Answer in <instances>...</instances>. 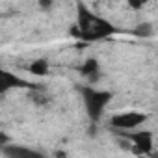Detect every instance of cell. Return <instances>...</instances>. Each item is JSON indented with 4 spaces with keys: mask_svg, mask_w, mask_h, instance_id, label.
<instances>
[{
    "mask_svg": "<svg viewBox=\"0 0 158 158\" xmlns=\"http://www.w3.org/2000/svg\"><path fill=\"white\" fill-rule=\"evenodd\" d=\"M76 26L73 28V35L80 37L84 41H99V39H106L112 34L117 32V28L104 17L95 15L93 11H89L88 6H84L82 2L76 4Z\"/></svg>",
    "mask_w": 158,
    "mask_h": 158,
    "instance_id": "6da1fadb",
    "label": "cell"
},
{
    "mask_svg": "<svg viewBox=\"0 0 158 158\" xmlns=\"http://www.w3.org/2000/svg\"><path fill=\"white\" fill-rule=\"evenodd\" d=\"M80 93L84 97V104H86L88 115L91 117L93 123H97L101 119V115L104 114L108 102L112 101V93L110 91H102V89H93V88H80Z\"/></svg>",
    "mask_w": 158,
    "mask_h": 158,
    "instance_id": "7a4b0ae2",
    "label": "cell"
},
{
    "mask_svg": "<svg viewBox=\"0 0 158 158\" xmlns=\"http://www.w3.org/2000/svg\"><path fill=\"white\" fill-rule=\"evenodd\" d=\"M147 114L143 112H125V114H115L112 119H110V127L112 128H117V130H132L139 125H143L147 121Z\"/></svg>",
    "mask_w": 158,
    "mask_h": 158,
    "instance_id": "3957f363",
    "label": "cell"
},
{
    "mask_svg": "<svg viewBox=\"0 0 158 158\" xmlns=\"http://www.w3.org/2000/svg\"><path fill=\"white\" fill-rule=\"evenodd\" d=\"M17 88H28V89H32V88H35V84L24 80V78H19L17 74H13V73H10V71L0 67V93H6V91L17 89Z\"/></svg>",
    "mask_w": 158,
    "mask_h": 158,
    "instance_id": "277c9868",
    "label": "cell"
},
{
    "mask_svg": "<svg viewBox=\"0 0 158 158\" xmlns=\"http://www.w3.org/2000/svg\"><path fill=\"white\" fill-rule=\"evenodd\" d=\"M127 139L132 141V151L136 154H151L152 152V134L143 130V132H134V134H123Z\"/></svg>",
    "mask_w": 158,
    "mask_h": 158,
    "instance_id": "5b68a950",
    "label": "cell"
},
{
    "mask_svg": "<svg viewBox=\"0 0 158 158\" xmlns=\"http://www.w3.org/2000/svg\"><path fill=\"white\" fill-rule=\"evenodd\" d=\"M2 152L8 156V158H47L43 152L35 151V149H30V147H23V145H11L8 143Z\"/></svg>",
    "mask_w": 158,
    "mask_h": 158,
    "instance_id": "8992f818",
    "label": "cell"
},
{
    "mask_svg": "<svg viewBox=\"0 0 158 158\" xmlns=\"http://www.w3.org/2000/svg\"><path fill=\"white\" fill-rule=\"evenodd\" d=\"M78 71H80V74H82V76L89 78V82L99 80V76H101V67H99V61H97L95 58L86 60V61H84V65L78 69Z\"/></svg>",
    "mask_w": 158,
    "mask_h": 158,
    "instance_id": "52a82bcc",
    "label": "cell"
},
{
    "mask_svg": "<svg viewBox=\"0 0 158 158\" xmlns=\"http://www.w3.org/2000/svg\"><path fill=\"white\" fill-rule=\"evenodd\" d=\"M28 97H30L37 106H45V104H48V101H50V97H48L47 89H45L43 86H37V84H35V88H32V89H30Z\"/></svg>",
    "mask_w": 158,
    "mask_h": 158,
    "instance_id": "ba28073f",
    "label": "cell"
},
{
    "mask_svg": "<svg viewBox=\"0 0 158 158\" xmlns=\"http://www.w3.org/2000/svg\"><path fill=\"white\" fill-rule=\"evenodd\" d=\"M28 69H30L32 74H39V76H43V74L48 73V61H47V60H34V61L28 65Z\"/></svg>",
    "mask_w": 158,
    "mask_h": 158,
    "instance_id": "9c48e42d",
    "label": "cell"
},
{
    "mask_svg": "<svg viewBox=\"0 0 158 158\" xmlns=\"http://www.w3.org/2000/svg\"><path fill=\"white\" fill-rule=\"evenodd\" d=\"M152 34H154V30H152L151 23H141L134 28V35H138V37H151Z\"/></svg>",
    "mask_w": 158,
    "mask_h": 158,
    "instance_id": "30bf717a",
    "label": "cell"
},
{
    "mask_svg": "<svg viewBox=\"0 0 158 158\" xmlns=\"http://www.w3.org/2000/svg\"><path fill=\"white\" fill-rule=\"evenodd\" d=\"M8 143H10L8 136H6V134H2V132H0V151H2V149H4V147L8 145Z\"/></svg>",
    "mask_w": 158,
    "mask_h": 158,
    "instance_id": "8fae6325",
    "label": "cell"
},
{
    "mask_svg": "<svg viewBox=\"0 0 158 158\" xmlns=\"http://www.w3.org/2000/svg\"><path fill=\"white\" fill-rule=\"evenodd\" d=\"M130 6H132V8H141L143 2H130Z\"/></svg>",
    "mask_w": 158,
    "mask_h": 158,
    "instance_id": "7c38bea8",
    "label": "cell"
},
{
    "mask_svg": "<svg viewBox=\"0 0 158 158\" xmlns=\"http://www.w3.org/2000/svg\"><path fill=\"white\" fill-rule=\"evenodd\" d=\"M56 158H67V156H65V152L60 151V152H56Z\"/></svg>",
    "mask_w": 158,
    "mask_h": 158,
    "instance_id": "4fadbf2b",
    "label": "cell"
}]
</instances>
